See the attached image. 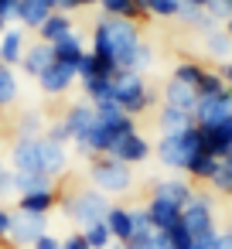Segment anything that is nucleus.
<instances>
[{
  "label": "nucleus",
  "mask_w": 232,
  "mask_h": 249,
  "mask_svg": "<svg viewBox=\"0 0 232 249\" xmlns=\"http://www.w3.org/2000/svg\"><path fill=\"white\" fill-rule=\"evenodd\" d=\"M137 48H140L137 21H126V18H106V14L96 21V28H92V48H89L96 58L116 62L120 72H133Z\"/></svg>",
  "instance_id": "nucleus-1"
},
{
  "label": "nucleus",
  "mask_w": 232,
  "mask_h": 249,
  "mask_svg": "<svg viewBox=\"0 0 232 249\" xmlns=\"http://www.w3.org/2000/svg\"><path fill=\"white\" fill-rule=\"evenodd\" d=\"M205 143H201V130L198 126H188L184 133H161V140L154 143V154L164 167L171 171H184L191 164L195 154H201Z\"/></svg>",
  "instance_id": "nucleus-2"
},
{
  "label": "nucleus",
  "mask_w": 232,
  "mask_h": 249,
  "mask_svg": "<svg viewBox=\"0 0 232 249\" xmlns=\"http://www.w3.org/2000/svg\"><path fill=\"white\" fill-rule=\"evenodd\" d=\"M58 205L65 208V215H69L79 229H89V225H96V222H106V215H109V208H113L109 195H103V191H96V188L69 191L65 198H58Z\"/></svg>",
  "instance_id": "nucleus-3"
},
{
  "label": "nucleus",
  "mask_w": 232,
  "mask_h": 249,
  "mask_svg": "<svg viewBox=\"0 0 232 249\" xmlns=\"http://www.w3.org/2000/svg\"><path fill=\"white\" fill-rule=\"evenodd\" d=\"M89 181L103 195H126L133 188V167L116 160V157H109V154H103V157H96L89 164Z\"/></svg>",
  "instance_id": "nucleus-4"
},
{
  "label": "nucleus",
  "mask_w": 232,
  "mask_h": 249,
  "mask_svg": "<svg viewBox=\"0 0 232 249\" xmlns=\"http://www.w3.org/2000/svg\"><path fill=\"white\" fill-rule=\"evenodd\" d=\"M113 103H116L123 113L140 116L143 109L154 106V92H150V86H147V79H143L140 72H120V75L113 79Z\"/></svg>",
  "instance_id": "nucleus-5"
},
{
  "label": "nucleus",
  "mask_w": 232,
  "mask_h": 249,
  "mask_svg": "<svg viewBox=\"0 0 232 249\" xmlns=\"http://www.w3.org/2000/svg\"><path fill=\"white\" fill-rule=\"evenodd\" d=\"M181 225L188 229V235L198 242L205 235L215 232V205H212V195L205 191H195V198L181 208Z\"/></svg>",
  "instance_id": "nucleus-6"
},
{
  "label": "nucleus",
  "mask_w": 232,
  "mask_h": 249,
  "mask_svg": "<svg viewBox=\"0 0 232 249\" xmlns=\"http://www.w3.org/2000/svg\"><path fill=\"white\" fill-rule=\"evenodd\" d=\"M195 126H218L232 120V89L218 92V96H198L195 106Z\"/></svg>",
  "instance_id": "nucleus-7"
},
{
  "label": "nucleus",
  "mask_w": 232,
  "mask_h": 249,
  "mask_svg": "<svg viewBox=\"0 0 232 249\" xmlns=\"http://www.w3.org/2000/svg\"><path fill=\"white\" fill-rule=\"evenodd\" d=\"M38 140H41V137H38ZM38 140H31V137H14V143H11V164H14L18 174H45V171H41Z\"/></svg>",
  "instance_id": "nucleus-8"
},
{
  "label": "nucleus",
  "mask_w": 232,
  "mask_h": 249,
  "mask_svg": "<svg viewBox=\"0 0 232 249\" xmlns=\"http://www.w3.org/2000/svg\"><path fill=\"white\" fill-rule=\"evenodd\" d=\"M48 232V215H28V212H14V222H11V235L18 246H35L41 235Z\"/></svg>",
  "instance_id": "nucleus-9"
},
{
  "label": "nucleus",
  "mask_w": 232,
  "mask_h": 249,
  "mask_svg": "<svg viewBox=\"0 0 232 249\" xmlns=\"http://www.w3.org/2000/svg\"><path fill=\"white\" fill-rule=\"evenodd\" d=\"M154 154V147H150V140L137 130V133H126L123 140H116L113 143V150H109V157H116V160H123V164H143L147 157Z\"/></svg>",
  "instance_id": "nucleus-10"
},
{
  "label": "nucleus",
  "mask_w": 232,
  "mask_h": 249,
  "mask_svg": "<svg viewBox=\"0 0 232 249\" xmlns=\"http://www.w3.org/2000/svg\"><path fill=\"white\" fill-rule=\"evenodd\" d=\"M75 82H79L75 69H72V65H62V62H55L52 69H45L41 79H38V86H41L45 96H62V92H69Z\"/></svg>",
  "instance_id": "nucleus-11"
},
{
  "label": "nucleus",
  "mask_w": 232,
  "mask_h": 249,
  "mask_svg": "<svg viewBox=\"0 0 232 249\" xmlns=\"http://www.w3.org/2000/svg\"><path fill=\"white\" fill-rule=\"evenodd\" d=\"M38 150H41V171H45L52 181L62 178L65 167H69V150H65V143H55V140L41 137V140H38Z\"/></svg>",
  "instance_id": "nucleus-12"
},
{
  "label": "nucleus",
  "mask_w": 232,
  "mask_h": 249,
  "mask_svg": "<svg viewBox=\"0 0 232 249\" xmlns=\"http://www.w3.org/2000/svg\"><path fill=\"white\" fill-rule=\"evenodd\" d=\"M62 123H65V130H69V137L72 140H79L92 123H96V106L89 103V99H82V103H72L69 109H65V116H62Z\"/></svg>",
  "instance_id": "nucleus-13"
},
{
  "label": "nucleus",
  "mask_w": 232,
  "mask_h": 249,
  "mask_svg": "<svg viewBox=\"0 0 232 249\" xmlns=\"http://www.w3.org/2000/svg\"><path fill=\"white\" fill-rule=\"evenodd\" d=\"M55 14V0H18V24L21 28H41Z\"/></svg>",
  "instance_id": "nucleus-14"
},
{
  "label": "nucleus",
  "mask_w": 232,
  "mask_h": 249,
  "mask_svg": "<svg viewBox=\"0 0 232 249\" xmlns=\"http://www.w3.org/2000/svg\"><path fill=\"white\" fill-rule=\"evenodd\" d=\"M143 208H147L150 225H154L157 232H167V229H174V225L181 222V208L171 205V201H164V198H157V195H150V201H147Z\"/></svg>",
  "instance_id": "nucleus-15"
},
{
  "label": "nucleus",
  "mask_w": 232,
  "mask_h": 249,
  "mask_svg": "<svg viewBox=\"0 0 232 249\" xmlns=\"http://www.w3.org/2000/svg\"><path fill=\"white\" fill-rule=\"evenodd\" d=\"M24 52H28L24 28H7L4 35H0V58H4V65H11V69H21V62H24Z\"/></svg>",
  "instance_id": "nucleus-16"
},
{
  "label": "nucleus",
  "mask_w": 232,
  "mask_h": 249,
  "mask_svg": "<svg viewBox=\"0 0 232 249\" xmlns=\"http://www.w3.org/2000/svg\"><path fill=\"white\" fill-rule=\"evenodd\" d=\"M52 65H55V52H52V45L35 41V45L24 52L21 72H24V75H31V79H41V72H45V69H52Z\"/></svg>",
  "instance_id": "nucleus-17"
},
{
  "label": "nucleus",
  "mask_w": 232,
  "mask_h": 249,
  "mask_svg": "<svg viewBox=\"0 0 232 249\" xmlns=\"http://www.w3.org/2000/svg\"><path fill=\"white\" fill-rule=\"evenodd\" d=\"M164 106L195 113V106H198V89H191V86H184V82H178V79H167V82H164Z\"/></svg>",
  "instance_id": "nucleus-18"
},
{
  "label": "nucleus",
  "mask_w": 232,
  "mask_h": 249,
  "mask_svg": "<svg viewBox=\"0 0 232 249\" xmlns=\"http://www.w3.org/2000/svg\"><path fill=\"white\" fill-rule=\"evenodd\" d=\"M150 195H157V198H164V201H171V205L184 208V205L195 198V188H191L184 178H167V181H157Z\"/></svg>",
  "instance_id": "nucleus-19"
},
{
  "label": "nucleus",
  "mask_w": 232,
  "mask_h": 249,
  "mask_svg": "<svg viewBox=\"0 0 232 249\" xmlns=\"http://www.w3.org/2000/svg\"><path fill=\"white\" fill-rule=\"evenodd\" d=\"M52 52H55V62H62V65H72V69H79V62L86 58V41L72 31L69 38H62V41H55L52 45Z\"/></svg>",
  "instance_id": "nucleus-20"
},
{
  "label": "nucleus",
  "mask_w": 232,
  "mask_h": 249,
  "mask_svg": "<svg viewBox=\"0 0 232 249\" xmlns=\"http://www.w3.org/2000/svg\"><path fill=\"white\" fill-rule=\"evenodd\" d=\"M106 229L113 232V242H126L133 235V208L126 205H113L106 215Z\"/></svg>",
  "instance_id": "nucleus-21"
},
{
  "label": "nucleus",
  "mask_w": 232,
  "mask_h": 249,
  "mask_svg": "<svg viewBox=\"0 0 232 249\" xmlns=\"http://www.w3.org/2000/svg\"><path fill=\"white\" fill-rule=\"evenodd\" d=\"M58 205V191H31V195H21L18 198V212H28V215H48L52 208Z\"/></svg>",
  "instance_id": "nucleus-22"
},
{
  "label": "nucleus",
  "mask_w": 232,
  "mask_h": 249,
  "mask_svg": "<svg viewBox=\"0 0 232 249\" xmlns=\"http://www.w3.org/2000/svg\"><path fill=\"white\" fill-rule=\"evenodd\" d=\"M75 28H72V18L69 14H52L41 28H38V41H45V45H55V41H62V38H69Z\"/></svg>",
  "instance_id": "nucleus-23"
},
{
  "label": "nucleus",
  "mask_w": 232,
  "mask_h": 249,
  "mask_svg": "<svg viewBox=\"0 0 232 249\" xmlns=\"http://www.w3.org/2000/svg\"><path fill=\"white\" fill-rule=\"evenodd\" d=\"M157 126H161V133H184L188 126H195V116L184 109H174V106H161Z\"/></svg>",
  "instance_id": "nucleus-24"
},
{
  "label": "nucleus",
  "mask_w": 232,
  "mask_h": 249,
  "mask_svg": "<svg viewBox=\"0 0 232 249\" xmlns=\"http://www.w3.org/2000/svg\"><path fill=\"white\" fill-rule=\"evenodd\" d=\"M215 171H218V157H215V154H208V150L195 154V157H191V164L184 167V174H188L191 181H212V178H215Z\"/></svg>",
  "instance_id": "nucleus-25"
},
{
  "label": "nucleus",
  "mask_w": 232,
  "mask_h": 249,
  "mask_svg": "<svg viewBox=\"0 0 232 249\" xmlns=\"http://www.w3.org/2000/svg\"><path fill=\"white\" fill-rule=\"evenodd\" d=\"M45 130H48L45 116H41L38 109H24L21 120H18V126H14V137H31V140H38V137H45Z\"/></svg>",
  "instance_id": "nucleus-26"
},
{
  "label": "nucleus",
  "mask_w": 232,
  "mask_h": 249,
  "mask_svg": "<svg viewBox=\"0 0 232 249\" xmlns=\"http://www.w3.org/2000/svg\"><path fill=\"white\" fill-rule=\"evenodd\" d=\"M52 188H55V181L48 174H18L14 171V195L18 198L31 195V191H52Z\"/></svg>",
  "instance_id": "nucleus-27"
},
{
  "label": "nucleus",
  "mask_w": 232,
  "mask_h": 249,
  "mask_svg": "<svg viewBox=\"0 0 232 249\" xmlns=\"http://www.w3.org/2000/svg\"><path fill=\"white\" fill-rule=\"evenodd\" d=\"M205 48L212 58L218 62H232V38L225 35V28H215L212 35H205Z\"/></svg>",
  "instance_id": "nucleus-28"
},
{
  "label": "nucleus",
  "mask_w": 232,
  "mask_h": 249,
  "mask_svg": "<svg viewBox=\"0 0 232 249\" xmlns=\"http://www.w3.org/2000/svg\"><path fill=\"white\" fill-rule=\"evenodd\" d=\"M205 65L201 62H178L174 65V72H171V79H178V82H184V86H191V89H198V82L205 79Z\"/></svg>",
  "instance_id": "nucleus-29"
},
{
  "label": "nucleus",
  "mask_w": 232,
  "mask_h": 249,
  "mask_svg": "<svg viewBox=\"0 0 232 249\" xmlns=\"http://www.w3.org/2000/svg\"><path fill=\"white\" fill-rule=\"evenodd\" d=\"M21 86H18V72L11 65H0V106H11L18 99Z\"/></svg>",
  "instance_id": "nucleus-30"
},
{
  "label": "nucleus",
  "mask_w": 232,
  "mask_h": 249,
  "mask_svg": "<svg viewBox=\"0 0 232 249\" xmlns=\"http://www.w3.org/2000/svg\"><path fill=\"white\" fill-rule=\"evenodd\" d=\"M99 7L106 18H126V21H140V11L133 7V0H99Z\"/></svg>",
  "instance_id": "nucleus-31"
},
{
  "label": "nucleus",
  "mask_w": 232,
  "mask_h": 249,
  "mask_svg": "<svg viewBox=\"0 0 232 249\" xmlns=\"http://www.w3.org/2000/svg\"><path fill=\"white\" fill-rule=\"evenodd\" d=\"M79 232L86 235L89 249H109V242H113V232L106 229V222H96V225H89V229H79Z\"/></svg>",
  "instance_id": "nucleus-32"
},
{
  "label": "nucleus",
  "mask_w": 232,
  "mask_h": 249,
  "mask_svg": "<svg viewBox=\"0 0 232 249\" xmlns=\"http://www.w3.org/2000/svg\"><path fill=\"white\" fill-rule=\"evenodd\" d=\"M215 191H225V195H232V157H222L218 160V171H215V178L208 181Z\"/></svg>",
  "instance_id": "nucleus-33"
},
{
  "label": "nucleus",
  "mask_w": 232,
  "mask_h": 249,
  "mask_svg": "<svg viewBox=\"0 0 232 249\" xmlns=\"http://www.w3.org/2000/svg\"><path fill=\"white\" fill-rule=\"evenodd\" d=\"M178 11H181V0H150L147 4L150 18H178Z\"/></svg>",
  "instance_id": "nucleus-34"
},
{
  "label": "nucleus",
  "mask_w": 232,
  "mask_h": 249,
  "mask_svg": "<svg viewBox=\"0 0 232 249\" xmlns=\"http://www.w3.org/2000/svg\"><path fill=\"white\" fill-rule=\"evenodd\" d=\"M229 86L222 82V75L218 72H205V79L198 82V96H218V92H225Z\"/></svg>",
  "instance_id": "nucleus-35"
},
{
  "label": "nucleus",
  "mask_w": 232,
  "mask_h": 249,
  "mask_svg": "<svg viewBox=\"0 0 232 249\" xmlns=\"http://www.w3.org/2000/svg\"><path fill=\"white\" fill-rule=\"evenodd\" d=\"M205 14H208L212 21L225 24V21L232 18V0H208V4H205Z\"/></svg>",
  "instance_id": "nucleus-36"
},
{
  "label": "nucleus",
  "mask_w": 232,
  "mask_h": 249,
  "mask_svg": "<svg viewBox=\"0 0 232 249\" xmlns=\"http://www.w3.org/2000/svg\"><path fill=\"white\" fill-rule=\"evenodd\" d=\"M178 18L184 21V24H191V28H198L208 14H205V7H195V4H184V0H181V11H178Z\"/></svg>",
  "instance_id": "nucleus-37"
},
{
  "label": "nucleus",
  "mask_w": 232,
  "mask_h": 249,
  "mask_svg": "<svg viewBox=\"0 0 232 249\" xmlns=\"http://www.w3.org/2000/svg\"><path fill=\"white\" fill-rule=\"evenodd\" d=\"M45 137H48V140H55V143H69V140H72L62 120H52V123H48V130H45Z\"/></svg>",
  "instance_id": "nucleus-38"
},
{
  "label": "nucleus",
  "mask_w": 232,
  "mask_h": 249,
  "mask_svg": "<svg viewBox=\"0 0 232 249\" xmlns=\"http://www.w3.org/2000/svg\"><path fill=\"white\" fill-rule=\"evenodd\" d=\"M92 4H99V0H55V11H58V14H72V11L92 7Z\"/></svg>",
  "instance_id": "nucleus-39"
},
{
  "label": "nucleus",
  "mask_w": 232,
  "mask_h": 249,
  "mask_svg": "<svg viewBox=\"0 0 232 249\" xmlns=\"http://www.w3.org/2000/svg\"><path fill=\"white\" fill-rule=\"evenodd\" d=\"M62 249H89V242H86V235H82V232H72V235H65V239H62Z\"/></svg>",
  "instance_id": "nucleus-40"
},
{
  "label": "nucleus",
  "mask_w": 232,
  "mask_h": 249,
  "mask_svg": "<svg viewBox=\"0 0 232 249\" xmlns=\"http://www.w3.org/2000/svg\"><path fill=\"white\" fill-rule=\"evenodd\" d=\"M0 18H4L7 24L18 21V0H0Z\"/></svg>",
  "instance_id": "nucleus-41"
},
{
  "label": "nucleus",
  "mask_w": 232,
  "mask_h": 249,
  "mask_svg": "<svg viewBox=\"0 0 232 249\" xmlns=\"http://www.w3.org/2000/svg\"><path fill=\"white\" fill-rule=\"evenodd\" d=\"M31 249H62V239H58V235H52V232H45Z\"/></svg>",
  "instance_id": "nucleus-42"
},
{
  "label": "nucleus",
  "mask_w": 232,
  "mask_h": 249,
  "mask_svg": "<svg viewBox=\"0 0 232 249\" xmlns=\"http://www.w3.org/2000/svg\"><path fill=\"white\" fill-rule=\"evenodd\" d=\"M11 222H14V212H7L4 205H0V239L11 235Z\"/></svg>",
  "instance_id": "nucleus-43"
},
{
  "label": "nucleus",
  "mask_w": 232,
  "mask_h": 249,
  "mask_svg": "<svg viewBox=\"0 0 232 249\" xmlns=\"http://www.w3.org/2000/svg\"><path fill=\"white\" fill-rule=\"evenodd\" d=\"M4 195H14V171L0 174V198H4Z\"/></svg>",
  "instance_id": "nucleus-44"
},
{
  "label": "nucleus",
  "mask_w": 232,
  "mask_h": 249,
  "mask_svg": "<svg viewBox=\"0 0 232 249\" xmlns=\"http://www.w3.org/2000/svg\"><path fill=\"white\" fill-rule=\"evenodd\" d=\"M215 249H232V229H218V235H215Z\"/></svg>",
  "instance_id": "nucleus-45"
},
{
  "label": "nucleus",
  "mask_w": 232,
  "mask_h": 249,
  "mask_svg": "<svg viewBox=\"0 0 232 249\" xmlns=\"http://www.w3.org/2000/svg\"><path fill=\"white\" fill-rule=\"evenodd\" d=\"M150 249H174V242H171V235H167V232H154Z\"/></svg>",
  "instance_id": "nucleus-46"
},
{
  "label": "nucleus",
  "mask_w": 232,
  "mask_h": 249,
  "mask_svg": "<svg viewBox=\"0 0 232 249\" xmlns=\"http://www.w3.org/2000/svg\"><path fill=\"white\" fill-rule=\"evenodd\" d=\"M218 75H222V82L232 89V62H222V69H218Z\"/></svg>",
  "instance_id": "nucleus-47"
},
{
  "label": "nucleus",
  "mask_w": 232,
  "mask_h": 249,
  "mask_svg": "<svg viewBox=\"0 0 232 249\" xmlns=\"http://www.w3.org/2000/svg\"><path fill=\"white\" fill-rule=\"evenodd\" d=\"M184 4H195V7H205V4H208V0H184Z\"/></svg>",
  "instance_id": "nucleus-48"
},
{
  "label": "nucleus",
  "mask_w": 232,
  "mask_h": 249,
  "mask_svg": "<svg viewBox=\"0 0 232 249\" xmlns=\"http://www.w3.org/2000/svg\"><path fill=\"white\" fill-rule=\"evenodd\" d=\"M225 35H229V38H232V18H229V21H225Z\"/></svg>",
  "instance_id": "nucleus-49"
},
{
  "label": "nucleus",
  "mask_w": 232,
  "mask_h": 249,
  "mask_svg": "<svg viewBox=\"0 0 232 249\" xmlns=\"http://www.w3.org/2000/svg\"><path fill=\"white\" fill-rule=\"evenodd\" d=\"M4 31H7V21H4V18H0V35H4Z\"/></svg>",
  "instance_id": "nucleus-50"
},
{
  "label": "nucleus",
  "mask_w": 232,
  "mask_h": 249,
  "mask_svg": "<svg viewBox=\"0 0 232 249\" xmlns=\"http://www.w3.org/2000/svg\"><path fill=\"white\" fill-rule=\"evenodd\" d=\"M0 174H4V157H0Z\"/></svg>",
  "instance_id": "nucleus-51"
},
{
  "label": "nucleus",
  "mask_w": 232,
  "mask_h": 249,
  "mask_svg": "<svg viewBox=\"0 0 232 249\" xmlns=\"http://www.w3.org/2000/svg\"><path fill=\"white\" fill-rule=\"evenodd\" d=\"M0 65H4V58H0Z\"/></svg>",
  "instance_id": "nucleus-52"
}]
</instances>
